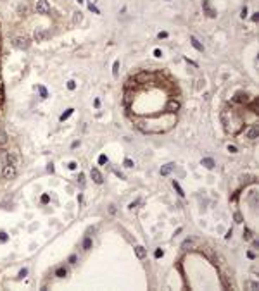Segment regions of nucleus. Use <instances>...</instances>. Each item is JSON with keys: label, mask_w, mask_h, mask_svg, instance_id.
I'll list each match as a JSON object with an SVG mask.
<instances>
[{"label": "nucleus", "mask_w": 259, "mask_h": 291, "mask_svg": "<svg viewBox=\"0 0 259 291\" xmlns=\"http://www.w3.org/2000/svg\"><path fill=\"white\" fill-rule=\"evenodd\" d=\"M38 91H40V97H41V98H47V97H48V93H47V90H45V86H41V84H38Z\"/></svg>", "instance_id": "nucleus-14"}, {"label": "nucleus", "mask_w": 259, "mask_h": 291, "mask_svg": "<svg viewBox=\"0 0 259 291\" xmlns=\"http://www.w3.org/2000/svg\"><path fill=\"white\" fill-rule=\"evenodd\" d=\"M26 274H28V269H22V271H21V272H19V276H21V277H24V276H26Z\"/></svg>", "instance_id": "nucleus-33"}, {"label": "nucleus", "mask_w": 259, "mask_h": 291, "mask_svg": "<svg viewBox=\"0 0 259 291\" xmlns=\"http://www.w3.org/2000/svg\"><path fill=\"white\" fill-rule=\"evenodd\" d=\"M133 165H135V162L131 159H124V167H133Z\"/></svg>", "instance_id": "nucleus-19"}, {"label": "nucleus", "mask_w": 259, "mask_h": 291, "mask_svg": "<svg viewBox=\"0 0 259 291\" xmlns=\"http://www.w3.org/2000/svg\"><path fill=\"white\" fill-rule=\"evenodd\" d=\"M135 253H137L138 259H145V257H147V250H145L143 246H137V248H135Z\"/></svg>", "instance_id": "nucleus-8"}, {"label": "nucleus", "mask_w": 259, "mask_h": 291, "mask_svg": "<svg viewBox=\"0 0 259 291\" xmlns=\"http://www.w3.org/2000/svg\"><path fill=\"white\" fill-rule=\"evenodd\" d=\"M173 188L176 190V193H178L180 196H185V191H183V188H182V186H180V184H178L176 181H173Z\"/></svg>", "instance_id": "nucleus-11"}, {"label": "nucleus", "mask_w": 259, "mask_h": 291, "mask_svg": "<svg viewBox=\"0 0 259 291\" xmlns=\"http://www.w3.org/2000/svg\"><path fill=\"white\" fill-rule=\"evenodd\" d=\"M76 260H78V257H76V255H71V257L67 259V262H69V264H76Z\"/></svg>", "instance_id": "nucleus-25"}, {"label": "nucleus", "mask_w": 259, "mask_h": 291, "mask_svg": "<svg viewBox=\"0 0 259 291\" xmlns=\"http://www.w3.org/2000/svg\"><path fill=\"white\" fill-rule=\"evenodd\" d=\"M73 112H74V109H67V110H66V112H64V114L61 115V121L64 122V121H66V119H67V117H69V115L73 114Z\"/></svg>", "instance_id": "nucleus-15"}, {"label": "nucleus", "mask_w": 259, "mask_h": 291, "mask_svg": "<svg viewBox=\"0 0 259 291\" xmlns=\"http://www.w3.org/2000/svg\"><path fill=\"white\" fill-rule=\"evenodd\" d=\"M247 138H249V140H256V138H258V128H256V126L247 131Z\"/></svg>", "instance_id": "nucleus-10"}, {"label": "nucleus", "mask_w": 259, "mask_h": 291, "mask_svg": "<svg viewBox=\"0 0 259 291\" xmlns=\"http://www.w3.org/2000/svg\"><path fill=\"white\" fill-rule=\"evenodd\" d=\"M118 71H119V60H114V65H112V76L118 78Z\"/></svg>", "instance_id": "nucleus-13"}, {"label": "nucleus", "mask_w": 259, "mask_h": 291, "mask_svg": "<svg viewBox=\"0 0 259 291\" xmlns=\"http://www.w3.org/2000/svg\"><path fill=\"white\" fill-rule=\"evenodd\" d=\"M154 55H156V57H161V55H162V52H161L159 48H156V50H154Z\"/></svg>", "instance_id": "nucleus-32"}, {"label": "nucleus", "mask_w": 259, "mask_h": 291, "mask_svg": "<svg viewBox=\"0 0 259 291\" xmlns=\"http://www.w3.org/2000/svg\"><path fill=\"white\" fill-rule=\"evenodd\" d=\"M240 16H242V17H247V7H245V5H244V9H242Z\"/></svg>", "instance_id": "nucleus-29"}, {"label": "nucleus", "mask_w": 259, "mask_h": 291, "mask_svg": "<svg viewBox=\"0 0 259 291\" xmlns=\"http://www.w3.org/2000/svg\"><path fill=\"white\" fill-rule=\"evenodd\" d=\"M78 179H80V184H83V181H85V176H83V174H80V178H78Z\"/></svg>", "instance_id": "nucleus-34"}, {"label": "nucleus", "mask_w": 259, "mask_h": 291, "mask_svg": "<svg viewBox=\"0 0 259 291\" xmlns=\"http://www.w3.org/2000/svg\"><path fill=\"white\" fill-rule=\"evenodd\" d=\"M67 167H69L71 171H74V169L78 167V164H76V162H69V165H67Z\"/></svg>", "instance_id": "nucleus-28"}, {"label": "nucleus", "mask_w": 259, "mask_h": 291, "mask_svg": "<svg viewBox=\"0 0 259 291\" xmlns=\"http://www.w3.org/2000/svg\"><path fill=\"white\" fill-rule=\"evenodd\" d=\"M5 179H12L16 176V162L12 155H5V162H3V171H2Z\"/></svg>", "instance_id": "nucleus-2"}, {"label": "nucleus", "mask_w": 259, "mask_h": 291, "mask_svg": "<svg viewBox=\"0 0 259 291\" xmlns=\"http://www.w3.org/2000/svg\"><path fill=\"white\" fill-rule=\"evenodd\" d=\"M162 255H164V252H162L161 248H157V250H156V253H154V257H156V259H161Z\"/></svg>", "instance_id": "nucleus-20"}, {"label": "nucleus", "mask_w": 259, "mask_h": 291, "mask_svg": "<svg viewBox=\"0 0 259 291\" xmlns=\"http://www.w3.org/2000/svg\"><path fill=\"white\" fill-rule=\"evenodd\" d=\"M5 143H7V134H5V131L0 129V145H5Z\"/></svg>", "instance_id": "nucleus-17"}, {"label": "nucleus", "mask_w": 259, "mask_h": 291, "mask_svg": "<svg viewBox=\"0 0 259 291\" xmlns=\"http://www.w3.org/2000/svg\"><path fill=\"white\" fill-rule=\"evenodd\" d=\"M48 10H50V7H48L47 0H38V3H36V12H38V14H48Z\"/></svg>", "instance_id": "nucleus-3"}, {"label": "nucleus", "mask_w": 259, "mask_h": 291, "mask_svg": "<svg viewBox=\"0 0 259 291\" xmlns=\"http://www.w3.org/2000/svg\"><path fill=\"white\" fill-rule=\"evenodd\" d=\"M66 274H67V271H66L64 267H59V269L55 271V276H57V277H64Z\"/></svg>", "instance_id": "nucleus-16"}, {"label": "nucleus", "mask_w": 259, "mask_h": 291, "mask_svg": "<svg viewBox=\"0 0 259 291\" xmlns=\"http://www.w3.org/2000/svg\"><path fill=\"white\" fill-rule=\"evenodd\" d=\"M173 169H175V164H166V165H162V167H161V176H168Z\"/></svg>", "instance_id": "nucleus-7"}, {"label": "nucleus", "mask_w": 259, "mask_h": 291, "mask_svg": "<svg viewBox=\"0 0 259 291\" xmlns=\"http://www.w3.org/2000/svg\"><path fill=\"white\" fill-rule=\"evenodd\" d=\"M190 41H192V45H194V48L195 50H199V52H204V45L195 38V36H190Z\"/></svg>", "instance_id": "nucleus-6"}, {"label": "nucleus", "mask_w": 259, "mask_h": 291, "mask_svg": "<svg viewBox=\"0 0 259 291\" xmlns=\"http://www.w3.org/2000/svg\"><path fill=\"white\" fill-rule=\"evenodd\" d=\"M7 240H9V236H7L5 233H0V243H5Z\"/></svg>", "instance_id": "nucleus-22"}, {"label": "nucleus", "mask_w": 259, "mask_h": 291, "mask_svg": "<svg viewBox=\"0 0 259 291\" xmlns=\"http://www.w3.org/2000/svg\"><path fill=\"white\" fill-rule=\"evenodd\" d=\"M88 9H90V10H93V12H95V14H100V12H99V9H97V7H95V5H92V3H90V5H88Z\"/></svg>", "instance_id": "nucleus-27"}, {"label": "nucleus", "mask_w": 259, "mask_h": 291, "mask_svg": "<svg viewBox=\"0 0 259 291\" xmlns=\"http://www.w3.org/2000/svg\"><path fill=\"white\" fill-rule=\"evenodd\" d=\"M228 152H230V153H237L239 150H237V147H235V145H228Z\"/></svg>", "instance_id": "nucleus-21"}, {"label": "nucleus", "mask_w": 259, "mask_h": 291, "mask_svg": "<svg viewBox=\"0 0 259 291\" xmlns=\"http://www.w3.org/2000/svg\"><path fill=\"white\" fill-rule=\"evenodd\" d=\"M92 179H93L97 184H102L104 178H102V174H100V171H99V169H92Z\"/></svg>", "instance_id": "nucleus-5"}, {"label": "nucleus", "mask_w": 259, "mask_h": 291, "mask_svg": "<svg viewBox=\"0 0 259 291\" xmlns=\"http://www.w3.org/2000/svg\"><path fill=\"white\" fill-rule=\"evenodd\" d=\"M48 200H50V198H48V195H47V193H45V195H41V203H48Z\"/></svg>", "instance_id": "nucleus-26"}, {"label": "nucleus", "mask_w": 259, "mask_h": 291, "mask_svg": "<svg viewBox=\"0 0 259 291\" xmlns=\"http://www.w3.org/2000/svg\"><path fill=\"white\" fill-rule=\"evenodd\" d=\"M251 238V231L249 229H245V240H249Z\"/></svg>", "instance_id": "nucleus-35"}, {"label": "nucleus", "mask_w": 259, "mask_h": 291, "mask_svg": "<svg viewBox=\"0 0 259 291\" xmlns=\"http://www.w3.org/2000/svg\"><path fill=\"white\" fill-rule=\"evenodd\" d=\"M107 162H109V159H107L105 155H100V157H99V164H100V165H105Z\"/></svg>", "instance_id": "nucleus-18"}, {"label": "nucleus", "mask_w": 259, "mask_h": 291, "mask_svg": "<svg viewBox=\"0 0 259 291\" xmlns=\"http://www.w3.org/2000/svg\"><path fill=\"white\" fill-rule=\"evenodd\" d=\"M90 248H92V238L86 236V238L83 240V250H90Z\"/></svg>", "instance_id": "nucleus-12"}, {"label": "nucleus", "mask_w": 259, "mask_h": 291, "mask_svg": "<svg viewBox=\"0 0 259 291\" xmlns=\"http://www.w3.org/2000/svg\"><path fill=\"white\" fill-rule=\"evenodd\" d=\"M247 257H249L251 260H254V259H256V253H254V252H247Z\"/></svg>", "instance_id": "nucleus-31"}, {"label": "nucleus", "mask_w": 259, "mask_h": 291, "mask_svg": "<svg viewBox=\"0 0 259 291\" xmlns=\"http://www.w3.org/2000/svg\"><path fill=\"white\" fill-rule=\"evenodd\" d=\"M128 117L142 133H166L176 124L180 90L164 71H142L124 86Z\"/></svg>", "instance_id": "nucleus-1"}, {"label": "nucleus", "mask_w": 259, "mask_h": 291, "mask_svg": "<svg viewBox=\"0 0 259 291\" xmlns=\"http://www.w3.org/2000/svg\"><path fill=\"white\" fill-rule=\"evenodd\" d=\"M192 245V240H185L183 241V248H187V246H190Z\"/></svg>", "instance_id": "nucleus-30"}, {"label": "nucleus", "mask_w": 259, "mask_h": 291, "mask_svg": "<svg viewBox=\"0 0 259 291\" xmlns=\"http://www.w3.org/2000/svg\"><path fill=\"white\" fill-rule=\"evenodd\" d=\"M251 290H258V283H251Z\"/></svg>", "instance_id": "nucleus-36"}, {"label": "nucleus", "mask_w": 259, "mask_h": 291, "mask_svg": "<svg viewBox=\"0 0 259 291\" xmlns=\"http://www.w3.org/2000/svg\"><path fill=\"white\" fill-rule=\"evenodd\" d=\"M76 88V83L74 81H67V90H74Z\"/></svg>", "instance_id": "nucleus-24"}, {"label": "nucleus", "mask_w": 259, "mask_h": 291, "mask_svg": "<svg viewBox=\"0 0 259 291\" xmlns=\"http://www.w3.org/2000/svg\"><path fill=\"white\" fill-rule=\"evenodd\" d=\"M202 9L206 10V14H207L209 17H216V10H213V9H211V5H209V2H207V0H204V2H202Z\"/></svg>", "instance_id": "nucleus-4"}, {"label": "nucleus", "mask_w": 259, "mask_h": 291, "mask_svg": "<svg viewBox=\"0 0 259 291\" xmlns=\"http://www.w3.org/2000/svg\"><path fill=\"white\" fill-rule=\"evenodd\" d=\"M0 100H2V78H0Z\"/></svg>", "instance_id": "nucleus-37"}, {"label": "nucleus", "mask_w": 259, "mask_h": 291, "mask_svg": "<svg viewBox=\"0 0 259 291\" xmlns=\"http://www.w3.org/2000/svg\"><path fill=\"white\" fill-rule=\"evenodd\" d=\"M157 38H159V40H164V38H168V33H166V31H161V33L157 34Z\"/></svg>", "instance_id": "nucleus-23"}, {"label": "nucleus", "mask_w": 259, "mask_h": 291, "mask_svg": "<svg viewBox=\"0 0 259 291\" xmlns=\"http://www.w3.org/2000/svg\"><path fill=\"white\" fill-rule=\"evenodd\" d=\"M202 165H204V167H207V169H213L216 164H214V160H213V159L206 157V159H202Z\"/></svg>", "instance_id": "nucleus-9"}]
</instances>
